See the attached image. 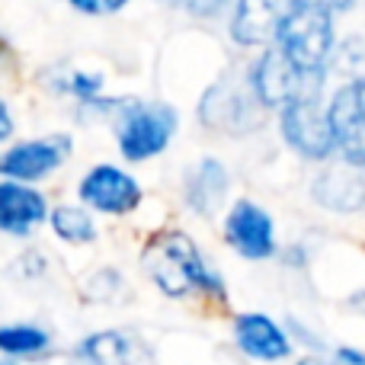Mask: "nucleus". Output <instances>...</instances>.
Listing matches in <instances>:
<instances>
[{
	"instance_id": "obj_1",
	"label": "nucleus",
	"mask_w": 365,
	"mask_h": 365,
	"mask_svg": "<svg viewBox=\"0 0 365 365\" xmlns=\"http://www.w3.org/2000/svg\"><path fill=\"white\" fill-rule=\"evenodd\" d=\"M276 45L302 71H324L334 55V6L327 0H289L279 16Z\"/></svg>"
},
{
	"instance_id": "obj_2",
	"label": "nucleus",
	"mask_w": 365,
	"mask_h": 365,
	"mask_svg": "<svg viewBox=\"0 0 365 365\" xmlns=\"http://www.w3.org/2000/svg\"><path fill=\"white\" fill-rule=\"evenodd\" d=\"M148 276L170 298H182L189 292H215L221 295V279L205 266L195 244L186 234H164L145 250Z\"/></svg>"
},
{
	"instance_id": "obj_3",
	"label": "nucleus",
	"mask_w": 365,
	"mask_h": 365,
	"mask_svg": "<svg viewBox=\"0 0 365 365\" xmlns=\"http://www.w3.org/2000/svg\"><path fill=\"white\" fill-rule=\"evenodd\" d=\"M324 71H302L282 55V48H266L250 71V87L263 106H279L298 96H321Z\"/></svg>"
},
{
	"instance_id": "obj_4",
	"label": "nucleus",
	"mask_w": 365,
	"mask_h": 365,
	"mask_svg": "<svg viewBox=\"0 0 365 365\" xmlns=\"http://www.w3.org/2000/svg\"><path fill=\"white\" fill-rule=\"evenodd\" d=\"M282 135L302 158L324 160L336 151L330 115L321 109V96H298L282 106Z\"/></svg>"
},
{
	"instance_id": "obj_5",
	"label": "nucleus",
	"mask_w": 365,
	"mask_h": 365,
	"mask_svg": "<svg viewBox=\"0 0 365 365\" xmlns=\"http://www.w3.org/2000/svg\"><path fill=\"white\" fill-rule=\"evenodd\" d=\"M177 132V113L170 106H135L119 125V151L128 160L154 158Z\"/></svg>"
},
{
	"instance_id": "obj_6",
	"label": "nucleus",
	"mask_w": 365,
	"mask_h": 365,
	"mask_svg": "<svg viewBox=\"0 0 365 365\" xmlns=\"http://www.w3.org/2000/svg\"><path fill=\"white\" fill-rule=\"evenodd\" d=\"M225 237L247 259H266L276 253L272 218L253 202H237L231 208V215L225 221Z\"/></svg>"
},
{
	"instance_id": "obj_7",
	"label": "nucleus",
	"mask_w": 365,
	"mask_h": 365,
	"mask_svg": "<svg viewBox=\"0 0 365 365\" xmlns=\"http://www.w3.org/2000/svg\"><path fill=\"white\" fill-rule=\"evenodd\" d=\"M81 195L87 205H93L96 212H106V215H125L138 205L141 199V189L128 173L115 170V167L103 164L96 170H90L81 182Z\"/></svg>"
},
{
	"instance_id": "obj_8",
	"label": "nucleus",
	"mask_w": 365,
	"mask_h": 365,
	"mask_svg": "<svg viewBox=\"0 0 365 365\" xmlns=\"http://www.w3.org/2000/svg\"><path fill=\"white\" fill-rule=\"evenodd\" d=\"M311 195L324 208H330V212H343V215L359 212L365 205V167L343 158V164L327 167L314 180Z\"/></svg>"
},
{
	"instance_id": "obj_9",
	"label": "nucleus",
	"mask_w": 365,
	"mask_h": 365,
	"mask_svg": "<svg viewBox=\"0 0 365 365\" xmlns=\"http://www.w3.org/2000/svg\"><path fill=\"white\" fill-rule=\"evenodd\" d=\"M327 115L330 128H334V141L343 151V158L365 167V119L359 100H356V83H346V87L336 90L327 106Z\"/></svg>"
},
{
	"instance_id": "obj_10",
	"label": "nucleus",
	"mask_w": 365,
	"mask_h": 365,
	"mask_svg": "<svg viewBox=\"0 0 365 365\" xmlns=\"http://www.w3.org/2000/svg\"><path fill=\"white\" fill-rule=\"evenodd\" d=\"M71 151L68 138H38V141H26L16 145L4 154L0 170L13 180H38L45 173H51Z\"/></svg>"
},
{
	"instance_id": "obj_11",
	"label": "nucleus",
	"mask_w": 365,
	"mask_h": 365,
	"mask_svg": "<svg viewBox=\"0 0 365 365\" xmlns=\"http://www.w3.org/2000/svg\"><path fill=\"white\" fill-rule=\"evenodd\" d=\"M234 336H237V346L244 349L247 356L263 359V362L285 359V356L292 353L289 336L266 314H240L237 324H234Z\"/></svg>"
},
{
	"instance_id": "obj_12",
	"label": "nucleus",
	"mask_w": 365,
	"mask_h": 365,
	"mask_svg": "<svg viewBox=\"0 0 365 365\" xmlns=\"http://www.w3.org/2000/svg\"><path fill=\"white\" fill-rule=\"evenodd\" d=\"M279 16H282V10L276 0H237L231 16V38L247 48L276 42Z\"/></svg>"
},
{
	"instance_id": "obj_13",
	"label": "nucleus",
	"mask_w": 365,
	"mask_h": 365,
	"mask_svg": "<svg viewBox=\"0 0 365 365\" xmlns=\"http://www.w3.org/2000/svg\"><path fill=\"white\" fill-rule=\"evenodd\" d=\"M48 208L45 199L36 189L23 186V180L16 182H0V227L6 234H29L36 225H42Z\"/></svg>"
},
{
	"instance_id": "obj_14",
	"label": "nucleus",
	"mask_w": 365,
	"mask_h": 365,
	"mask_svg": "<svg viewBox=\"0 0 365 365\" xmlns=\"http://www.w3.org/2000/svg\"><path fill=\"white\" fill-rule=\"evenodd\" d=\"M253 100L257 93H244L234 87H212L202 100V119L215 128H231V132H244L253 128V122H247V115H253Z\"/></svg>"
},
{
	"instance_id": "obj_15",
	"label": "nucleus",
	"mask_w": 365,
	"mask_h": 365,
	"mask_svg": "<svg viewBox=\"0 0 365 365\" xmlns=\"http://www.w3.org/2000/svg\"><path fill=\"white\" fill-rule=\"evenodd\" d=\"M83 356L93 365H148V353L119 330L96 334L83 343Z\"/></svg>"
},
{
	"instance_id": "obj_16",
	"label": "nucleus",
	"mask_w": 365,
	"mask_h": 365,
	"mask_svg": "<svg viewBox=\"0 0 365 365\" xmlns=\"http://www.w3.org/2000/svg\"><path fill=\"white\" fill-rule=\"evenodd\" d=\"M227 192V173L225 167L218 164V160H202L199 170L192 173V180H189V202H192V208H199V212H215V208L221 205V199H225Z\"/></svg>"
},
{
	"instance_id": "obj_17",
	"label": "nucleus",
	"mask_w": 365,
	"mask_h": 365,
	"mask_svg": "<svg viewBox=\"0 0 365 365\" xmlns=\"http://www.w3.org/2000/svg\"><path fill=\"white\" fill-rule=\"evenodd\" d=\"M51 227H55L58 237L71 240V244H87V240L96 237V227H93V218L81 208H71V205H61L51 212Z\"/></svg>"
},
{
	"instance_id": "obj_18",
	"label": "nucleus",
	"mask_w": 365,
	"mask_h": 365,
	"mask_svg": "<svg viewBox=\"0 0 365 365\" xmlns=\"http://www.w3.org/2000/svg\"><path fill=\"white\" fill-rule=\"evenodd\" d=\"M48 346V334L29 324H13L0 330V349L6 356H36Z\"/></svg>"
},
{
	"instance_id": "obj_19",
	"label": "nucleus",
	"mask_w": 365,
	"mask_h": 365,
	"mask_svg": "<svg viewBox=\"0 0 365 365\" xmlns=\"http://www.w3.org/2000/svg\"><path fill=\"white\" fill-rule=\"evenodd\" d=\"M334 64H336V71H346V74H353L356 81H359V77L365 74V42L362 38H349V42H343V48L336 51Z\"/></svg>"
},
{
	"instance_id": "obj_20",
	"label": "nucleus",
	"mask_w": 365,
	"mask_h": 365,
	"mask_svg": "<svg viewBox=\"0 0 365 365\" xmlns=\"http://www.w3.org/2000/svg\"><path fill=\"white\" fill-rule=\"evenodd\" d=\"M68 4L87 16H109V13H119L128 0H68Z\"/></svg>"
},
{
	"instance_id": "obj_21",
	"label": "nucleus",
	"mask_w": 365,
	"mask_h": 365,
	"mask_svg": "<svg viewBox=\"0 0 365 365\" xmlns=\"http://www.w3.org/2000/svg\"><path fill=\"white\" fill-rule=\"evenodd\" d=\"M167 4H177L182 10L195 13V16H215L225 6V0H167Z\"/></svg>"
},
{
	"instance_id": "obj_22",
	"label": "nucleus",
	"mask_w": 365,
	"mask_h": 365,
	"mask_svg": "<svg viewBox=\"0 0 365 365\" xmlns=\"http://www.w3.org/2000/svg\"><path fill=\"white\" fill-rule=\"evenodd\" d=\"M71 87H74V93H77V96H83V100H90V96H96V93H100L103 81H100V77H93V74H74V81H71Z\"/></svg>"
},
{
	"instance_id": "obj_23",
	"label": "nucleus",
	"mask_w": 365,
	"mask_h": 365,
	"mask_svg": "<svg viewBox=\"0 0 365 365\" xmlns=\"http://www.w3.org/2000/svg\"><path fill=\"white\" fill-rule=\"evenodd\" d=\"M336 362L340 365H365V353H359V349H353V346H340L336 349Z\"/></svg>"
},
{
	"instance_id": "obj_24",
	"label": "nucleus",
	"mask_w": 365,
	"mask_h": 365,
	"mask_svg": "<svg viewBox=\"0 0 365 365\" xmlns=\"http://www.w3.org/2000/svg\"><path fill=\"white\" fill-rule=\"evenodd\" d=\"M10 128H13V122H10V113H6V106H4V100H0V141L10 135Z\"/></svg>"
},
{
	"instance_id": "obj_25",
	"label": "nucleus",
	"mask_w": 365,
	"mask_h": 365,
	"mask_svg": "<svg viewBox=\"0 0 365 365\" xmlns=\"http://www.w3.org/2000/svg\"><path fill=\"white\" fill-rule=\"evenodd\" d=\"M356 83V100H359V109H362V119H365V74L359 77V81H353Z\"/></svg>"
},
{
	"instance_id": "obj_26",
	"label": "nucleus",
	"mask_w": 365,
	"mask_h": 365,
	"mask_svg": "<svg viewBox=\"0 0 365 365\" xmlns=\"http://www.w3.org/2000/svg\"><path fill=\"white\" fill-rule=\"evenodd\" d=\"M349 304H353V308H359L362 314H365V292H356V295H353V302H349Z\"/></svg>"
},
{
	"instance_id": "obj_27",
	"label": "nucleus",
	"mask_w": 365,
	"mask_h": 365,
	"mask_svg": "<svg viewBox=\"0 0 365 365\" xmlns=\"http://www.w3.org/2000/svg\"><path fill=\"white\" fill-rule=\"evenodd\" d=\"M330 6H334V10H349V6L356 4V0H327Z\"/></svg>"
},
{
	"instance_id": "obj_28",
	"label": "nucleus",
	"mask_w": 365,
	"mask_h": 365,
	"mask_svg": "<svg viewBox=\"0 0 365 365\" xmlns=\"http://www.w3.org/2000/svg\"><path fill=\"white\" fill-rule=\"evenodd\" d=\"M298 365H327V362H324V359H317V356H308V359H302Z\"/></svg>"
},
{
	"instance_id": "obj_29",
	"label": "nucleus",
	"mask_w": 365,
	"mask_h": 365,
	"mask_svg": "<svg viewBox=\"0 0 365 365\" xmlns=\"http://www.w3.org/2000/svg\"><path fill=\"white\" fill-rule=\"evenodd\" d=\"M0 365H10V362H0Z\"/></svg>"
}]
</instances>
